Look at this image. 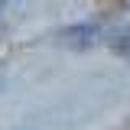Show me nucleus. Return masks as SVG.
<instances>
[{
	"instance_id": "nucleus-1",
	"label": "nucleus",
	"mask_w": 130,
	"mask_h": 130,
	"mask_svg": "<svg viewBox=\"0 0 130 130\" xmlns=\"http://www.w3.org/2000/svg\"><path fill=\"white\" fill-rule=\"evenodd\" d=\"M62 39L68 42V46H75V49H85V46H91V42L98 39V26H94V23L72 26V29H65V32H62Z\"/></svg>"
},
{
	"instance_id": "nucleus-2",
	"label": "nucleus",
	"mask_w": 130,
	"mask_h": 130,
	"mask_svg": "<svg viewBox=\"0 0 130 130\" xmlns=\"http://www.w3.org/2000/svg\"><path fill=\"white\" fill-rule=\"evenodd\" d=\"M0 7H3V0H0Z\"/></svg>"
}]
</instances>
